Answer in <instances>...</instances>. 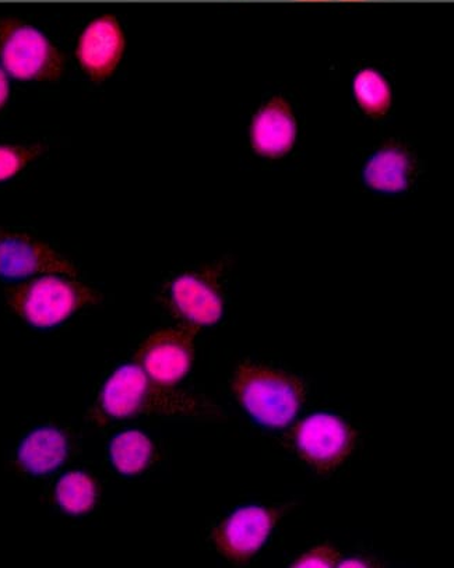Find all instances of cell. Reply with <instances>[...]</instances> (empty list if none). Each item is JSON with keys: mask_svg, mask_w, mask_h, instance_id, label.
Returning <instances> with one entry per match:
<instances>
[{"mask_svg": "<svg viewBox=\"0 0 454 568\" xmlns=\"http://www.w3.org/2000/svg\"><path fill=\"white\" fill-rule=\"evenodd\" d=\"M100 410L108 419L150 418L218 420L223 409L198 394L161 384L139 365L119 367L108 378L100 397Z\"/></svg>", "mask_w": 454, "mask_h": 568, "instance_id": "obj_1", "label": "cell"}, {"mask_svg": "<svg viewBox=\"0 0 454 568\" xmlns=\"http://www.w3.org/2000/svg\"><path fill=\"white\" fill-rule=\"evenodd\" d=\"M231 387L242 407L270 427L289 425L299 414L307 394L304 378L252 359L238 365Z\"/></svg>", "mask_w": 454, "mask_h": 568, "instance_id": "obj_2", "label": "cell"}, {"mask_svg": "<svg viewBox=\"0 0 454 568\" xmlns=\"http://www.w3.org/2000/svg\"><path fill=\"white\" fill-rule=\"evenodd\" d=\"M9 306L31 326L50 328L101 301L99 291L67 275L47 274L7 290Z\"/></svg>", "mask_w": 454, "mask_h": 568, "instance_id": "obj_3", "label": "cell"}, {"mask_svg": "<svg viewBox=\"0 0 454 568\" xmlns=\"http://www.w3.org/2000/svg\"><path fill=\"white\" fill-rule=\"evenodd\" d=\"M0 64L14 79L56 83L67 72V58L34 24L0 19Z\"/></svg>", "mask_w": 454, "mask_h": 568, "instance_id": "obj_4", "label": "cell"}, {"mask_svg": "<svg viewBox=\"0 0 454 568\" xmlns=\"http://www.w3.org/2000/svg\"><path fill=\"white\" fill-rule=\"evenodd\" d=\"M286 437L296 457L317 474L336 470L347 462L359 442L353 426L329 414L310 416Z\"/></svg>", "mask_w": 454, "mask_h": 568, "instance_id": "obj_5", "label": "cell"}, {"mask_svg": "<svg viewBox=\"0 0 454 568\" xmlns=\"http://www.w3.org/2000/svg\"><path fill=\"white\" fill-rule=\"evenodd\" d=\"M59 274L80 278V270L51 243L23 229H0V277L26 280Z\"/></svg>", "mask_w": 454, "mask_h": 568, "instance_id": "obj_6", "label": "cell"}, {"mask_svg": "<svg viewBox=\"0 0 454 568\" xmlns=\"http://www.w3.org/2000/svg\"><path fill=\"white\" fill-rule=\"evenodd\" d=\"M226 272L229 264L221 260L175 275L170 284V300L183 322L200 328L220 321L224 311L223 281Z\"/></svg>", "mask_w": 454, "mask_h": 568, "instance_id": "obj_7", "label": "cell"}, {"mask_svg": "<svg viewBox=\"0 0 454 568\" xmlns=\"http://www.w3.org/2000/svg\"><path fill=\"white\" fill-rule=\"evenodd\" d=\"M424 173L417 150L404 138H393L372 149L361 166V182L367 191L398 196L413 191Z\"/></svg>", "mask_w": 454, "mask_h": 568, "instance_id": "obj_8", "label": "cell"}, {"mask_svg": "<svg viewBox=\"0 0 454 568\" xmlns=\"http://www.w3.org/2000/svg\"><path fill=\"white\" fill-rule=\"evenodd\" d=\"M286 507H242L221 521L209 535L210 545L224 559L241 565L261 550Z\"/></svg>", "mask_w": 454, "mask_h": 568, "instance_id": "obj_9", "label": "cell"}, {"mask_svg": "<svg viewBox=\"0 0 454 568\" xmlns=\"http://www.w3.org/2000/svg\"><path fill=\"white\" fill-rule=\"evenodd\" d=\"M198 332L188 323L161 328L140 344L134 361L154 382L174 386L191 369Z\"/></svg>", "mask_w": 454, "mask_h": 568, "instance_id": "obj_10", "label": "cell"}, {"mask_svg": "<svg viewBox=\"0 0 454 568\" xmlns=\"http://www.w3.org/2000/svg\"><path fill=\"white\" fill-rule=\"evenodd\" d=\"M300 115L293 100L283 93L269 95L251 119L250 143L264 160L286 159L299 144Z\"/></svg>", "mask_w": 454, "mask_h": 568, "instance_id": "obj_11", "label": "cell"}, {"mask_svg": "<svg viewBox=\"0 0 454 568\" xmlns=\"http://www.w3.org/2000/svg\"><path fill=\"white\" fill-rule=\"evenodd\" d=\"M125 47L121 21L115 16L102 14L80 32L75 58L88 78L94 83H104L117 72Z\"/></svg>", "mask_w": 454, "mask_h": 568, "instance_id": "obj_12", "label": "cell"}, {"mask_svg": "<svg viewBox=\"0 0 454 568\" xmlns=\"http://www.w3.org/2000/svg\"><path fill=\"white\" fill-rule=\"evenodd\" d=\"M69 440L58 427H38L26 437L19 447L18 464L27 474L42 476L51 474L67 462Z\"/></svg>", "mask_w": 454, "mask_h": 568, "instance_id": "obj_13", "label": "cell"}, {"mask_svg": "<svg viewBox=\"0 0 454 568\" xmlns=\"http://www.w3.org/2000/svg\"><path fill=\"white\" fill-rule=\"evenodd\" d=\"M351 89L356 106L365 116L382 122L391 115L394 90L391 79L383 70L374 67L355 70Z\"/></svg>", "mask_w": 454, "mask_h": 568, "instance_id": "obj_14", "label": "cell"}, {"mask_svg": "<svg viewBox=\"0 0 454 568\" xmlns=\"http://www.w3.org/2000/svg\"><path fill=\"white\" fill-rule=\"evenodd\" d=\"M154 447L149 437L137 430L123 432L113 437L110 458L121 474L137 475L153 462Z\"/></svg>", "mask_w": 454, "mask_h": 568, "instance_id": "obj_15", "label": "cell"}, {"mask_svg": "<svg viewBox=\"0 0 454 568\" xmlns=\"http://www.w3.org/2000/svg\"><path fill=\"white\" fill-rule=\"evenodd\" d=\"M56 497L59 507L72 516H81L94 507L99 490L93 479L81 470L68 473L58 480Z\"/></svg>", "mask_w": 454, "mask_h": 568, "instance_id": "obj_16", "label": "cell"}, {"mask_svg": "<svg viewBox=\"0 0 454 568\" xmlns=\"http://www.w3.org/2000/svg\"><path fill=\"white\" fill-rule=\"evenodd\" d=\"M41 144H0V182L12 180L44 154Z\"/></svg>", "mask_w": 454, "mask_h": 568, "instance_id": "obj_17", "label": "cell"}, {"mask_svg": "<svg viewBox=\"0 0 454 568\" xmlns=\"http://www.w3.org/2000/svg\"><path fill=\"white\" fill-rule=\"evenodd\" d=\"M342 560V555L332 546H317V548L302 555L299 560L293 562L294 567H337Z\"/></svg>", "mask_w": 454, "mask_h": 568, "instance_id": "obj_18", "label": "cell"}, {"mask_svg": "<svg viewBox=\"0 0 454 568\" xmlns=\"http://www.w3.org/2000/svg\"><path fill=\"white\" fill-rule=\"evenodd\" d=\"M10 99V83L7 70L0 64V111L8 105Z\"/></svg>", "mask_w": 454, "mask_h": 568, "instance_id": "obj_19", "label": "cell"}, {"mask_svg": "<svg viewBox=\"0 0 454 568\" xmlns=\"http://www.w3.org/2000/svg\"><path fill=\"white\" fill-rule=\"evenodd\" d=\"M372 561L362 559V557H351V559L340 560L337 567H371Z\"/></svg>", "mask_w": 454, "mask_h": 568, "instance_id": "obj_20", "label": "cell"}]
</instances>
